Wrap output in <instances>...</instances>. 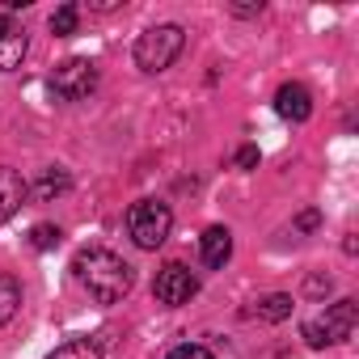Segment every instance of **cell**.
Returning a JSON list of instances; mask_svg holds the SVG:
<instances>
[{
  "label": "cell",
  "instance_id": "obj_1",
  "mask_svg": "<svg viewBox=\"0 0 359 359\" xmlns=\"http://www.w3.org/2000/svg\"><path fill=\"white\" fill-rule=\"evenodd\" d=\"M76 279L89 287V296L97 304H118L127 292H131V266L114 254V250H81L76 262H72Z\"/></svg>",
  "mask_w": 359,
  "mask_h": 359
},
{
  "label": "cell",
  "instance_id": "obj_2",
  "mask_svg": "<svg viewBox=\"0 0 359 359\" xmlns=\"http://www.w3.org/2000/svg\"><path fill=\"white\" fill-rule=\"evenodd\" d=\"M187 47V30L182 26H152L135 39V68L140 72H165Z\"/></svg>",
  "mask_w": 359,
  "mask_h": 359
},
{
  "label": "cell",
  "instance_id": "obj_3",
  "mask_svg": "<svg viewBox=\"0 0 359 359\" xmlns=\"http://www.w3.org/2000/svg\"><path fill=\"white\" fill-rule=\"evenodd\" d=\"M169 229H173V212L165 203H156V199L131 203V212H127V237L140 250H161L165 237H169Z\"/></svg>",
  "mask_w": 359,
  "mask_h": 359
},
{
  "label": "cell",
  "instance_id": "obj_4",
  "mask_svg": "<svg viewBox=\"0 0 359 359\" xmlns=\"http://www.w3.org/2000/svg\"><path fill=\"white\" fill-rule=\"evenodd\" d=\"M93 89H97V64L85 60V55H72V60H64V64L51 72V93H55L60 102H81V97H89Z\"/></svg>",
  "mask_w": 359,
  "mask_h": 359
},
{
  "label": "cell",
  "instance_id": "obj_5",
  "mask_svg": "<svg viewBox=\"0 0 359 359\" xmlns=\"http://www.w3.org/2000/svg\"><path fill=\"white\" fill-rule=\"evenodd\" d=\"M351 330H355V300H338V304L325 309V317L304 321V342L309 346H330V342L351 338Z\"/></svg>",
  "mask_w": 359,
  "mask_h": 359
},
{
  "label": "cell",
  "instance_id": "obj_6",
  "mask_svg": "<svg viewBox=\"0 0 359 359\" xmlns=\"http://www.w3.org/2000/svg\"><path fill=\"white\" fill-rule=\"evenodd\" d=\"M199 292V279L191 275V266L182 262H165L152 279V296L165 304V309H177V304H191V296Z\"/></svg>",
  "mask_w": 359,
  "mask_h": 359
},
{
  "label": "cell",
  "instance_id": "obj_7",
  "mask_svg": "<svg viewBox=\"0 0 359 359\" xmlns=\"http://www.w3.org/2000/svg\"><path fill=\"white\" fill-rule=\"evenodd\" d=\"M26 47H30V39H26V26H22V22H13L9 13H0V72H13V68H22V60H26Z\"/></svg>",
  "mask_w": 359,
  "mask_h": 359
},
{
  "label": "cell",
  "instance_id": "obj_8",
  "mask_svg": "<svg viewBox=\"0 0 359 359\" xmlns=\"http://www.w3.org/2000/svg\"><path fill=\"white\" fill-rule=\"evenodd\" d=\"M275 110H279L287 123H304V118L313 114V93H309L304 85L287 81V85H279V93H275Z\"/></svg>",
  "mask_w": 359,
  "mask_h": 359
},
{
  "label": "cell",
  "instance_id": "obj_9",
  "mask_svg": "<svg viewBox=\"0 0 359 359\" xmlns=\"http://www.w3.org/2000/svg\"><path fill=\"white\" fill-rule=\"evenodd\" d=\"M199 245H203V262H208L212 271H220V266L233 258V233H229L224 224H212Z\"/></svg>",
  "mask_w": 359,
  "mask_h": 359
},
{
  "label": "cell",
  "instance_id": "obj_10",
  "mask_svg": "<svg viewBox=\"0 0 359 359\" xmlns=\"http://www.w3.org/2000/svg\"><path fill=\"white\" fill-rule=\"evenodd\" d=\"M30 187L22 182V173L18 169H0V220H9L22 203H26Z\"/></svg>",
  "mask_w": 359,
  "mask_h": 359
},
{
  "label": "cell",
  "instance_id": "obj_11",
  "mask_svg": "<svg viewBox=\"0 0 359 359\" xmlns=\"http://www.w3.org/2000/svg\"><path fill=\"white\" fill-rule=\"evenodd\" d=\"M102 351H106V338H72L51 359H102Z\"/></svg>",
  "mask_w": 359,
  "mask_h": 359
},
{
  "label": "cell",
  "instance_id": "obj_12",
  "mask_svg": "<svg viewBox=\"0 0 359 359\" xmlns=\"http://www.w3.org/2000/svg\"><path fill=\"white\" fill-rule=\"evenodd\" d=\"M22 304V283L13 275H0V325H9Z\"/></svg>",
  "mask_w": 359,
  "mask_h": 359
},
{
  "label": "cell",
  "instance_id": "obj_13",
  "mask_svg": "<svg viewBox=\"0 0 359 359\" xmlns=\"http://www.w3.org/2000/svg\"><path fill=\"white\" fill-rule=\"evenodd\" d=\"M254 313H258L262 321H283V317H292V296H283V292H275V296H262Z\"/></svg>",
  "mask_w": 359,
  "mask_h": 359
},
{
  "label": "cell",
  "instance_id": "obj_14",
  "mask_svg": "<svg viewBox=\"0 0 359 359\" xmlns=\"http://www.w3.org/2000/svg\"><path fill=\"white\" fill-rule=\"evenodd\" d=\"M68 187H72V177H68L64 169H47V173L39 177V187H34V195H39V199H55V195H64Z\"/></svg>",
  "mask_w": 359,
  "mask_h": 359
},
{
  "label": "cell",
  "instance_id": "obj_15",
  "mask_svg": "<svg viewBox=\"0 0 359 359\" xmlns=\"http://www.w3.org/2000/svg\"><path fill=\"white\" fill-rule=\"evenodd\" d=\"M76 22H81V9H76V5H60V9L51 13V34H60V39H64V34H72V30H76Z\"/></svg>",
  "mask_w": 359,
  "mask_h": 359
},
{
  "label": "cell",
  "instance_id": "obj_16",
  "mask_svg": "<svg viewBox=\"0 0 359 359\" xmlns=\"http://www.w3.org/2000/svg\"><path fill=\"white\" fill-rule=\"evenodd\" d=\"M30 245H34V250H51V245H60V229H55V224H34Z\"/></svg>",
  "mask_w": 359,
  "mask_h": 359
},
{
  "label": "cell",
  "instance_id": "obj_17",
  "mask_svg": "<svg viewBox=\"0 0 359 359\" xmlns=\"http://www.w3.org/2000/svg\"><path fill=\"white\" fill-rule=\"evenodd\" d=\"M169 359H216V355L208 346H199V342H182V346L169 351Z\"/></svg>",
  "mask_w": 359,
  "mask_h": 359
},
{
  "label": "cell",
  "instance_id": "obj_18",
  "mask_svg": "<svg viewBox=\"0 0 359 359\" xmlns=\"http://www.w3.org/2000/svg\"><path fill=\"white\" fill-rule=\"evenodd\" d=\"M254 165H258V148H254V144H245V148L237 152V169H254Z\"/></svg>",
  "mask_w": 359,
  "mask_h": 359
},
{
  "label": "cell",
  "instance_id": "obj_19",
  "mask_svg": "<svg viewBox=\"0 0 359 359\" xmlns=\"http://www.w3.org/2000/svg\"><path fill=\"white\" fill-rule=\"evenodd\" d=\"M317 224H321V216H317V212H300V216H296V229H300V233H313Z\"/></svg>",
  "mask_w": 359,
  "mask_h": 359
},
{
  "label": "cell",
  "instance_id": "obj_20",
  "mask_svg": "<svg viewBox=\"0 0 359 359\" xmlns=\"http://www.w3.org/2000/svg\"><path fill=\"white\" fill-rule=\"evenodd\" d=\"M233 13H237V18H254V13H262V5H237Z\"/></svg>",
  "mask_w": 359,
  "mask_h": 359
}]
</instances>
